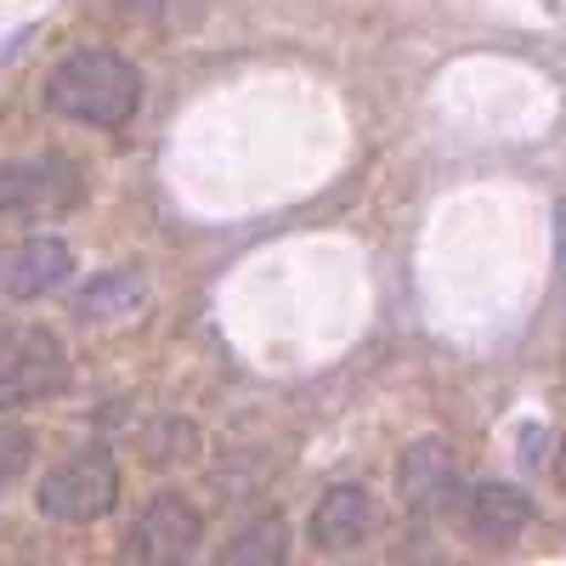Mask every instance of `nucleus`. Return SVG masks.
Listing matches in <instances>:
<instances>
[{"mask_svg":"<svg viewBox=\"0 0 566 566\" xmlns=\"http://www.w3.org/2000/svg\"><path fill=\"white\" fill-rule=\"evenodd\" d=\"M45 108L74 125L119 130L142 108V74H136V63L108 52V45H80V52H69L45 74Z\"/></svg>","mask_w":566,"mask_h":566,"instance_id":"f257e3e1","label":"nucleus"},{"mask_svg":"<svg viewBox=\"0 0 566 566\" xmlns=\"http://www.w3.org/2000/svg\"><path fill=\"white\" fill-rule=\"evenodd\" d=\"M69 391V352L52 328H12L0 335V413L52 402Z\"/></svg>","mask_w":566,"mask_h":566,"instance_id":"7ed1b4c3","label":"nucleus"},{"mask_svg":"<svg viewBox=\"0 0 566 566\" xmlns=\"http://www.w3.org/2000/svg\"><path fill=\"white\" fill-rule=\"evenodd\" d=\"M283 560H290V527H283V515H255L216 555V566H283Z\"/></svg>","mask_w":566,"mask_h":566,"instance_id":"9b49d317","label":"nucleus"},{"mask_svg":"<svg viewBox=\"0 0 566 566\" xmlns=\"http://www.w3.org/2000/svg\"><path fill=\"white\" fill-rule=\"evenodd\" d=\"M85 199V170L63 154H29L0 165V210L7 216H63Z\"/></svg>","mask_w":566,"mask_h":566,"instance_id":"20e7f679","label":"nucleus"},{"mask_svg":"<svg viewBox=\"0 0 566 566\" xmlns=\"http://www.w3.org/2000/svg\"><path fill=\"white\" fill-rule=\"evenodd\" d=\"M114 504H119V464L103 442L63 453L34 488V510L45 515V522H63V527L103 522Z\"/></svg>","mask_w":566,"mask_h":566,"instance_id":"f03ea898","label":"nucleus"},{"mask_svg":"<svg viewBox=\"0 0 566 566\" xmlns=\"http://www.w3.org/2000/svg\"><path fill=\"white\" fill-rule=\"evenodd\" d=\"M555 482H560V493H566V437H560V448H555Z\"/></svg>","mask_w":566,"mask_h":566,"instance_id":"ddd939ff","label":"nucleus"},{"mask_svg":"<svg viewBox=\"0 0 566 566\" xmlns=\"http://www.w3.org/2000/svg\"><path fill=\"white\" fill-rule=\"evenodd\" d=\"M148 301V272L142 266H114L103 277H91V290L74 295V317L80 323H108V317H130Z\"/></svg>","mask_w":566,"mask_h":566,"instance_id":"9d476101","label":"nucleus"},{"mask_svg":"<svg viewBox=\"0 0 566 566\" xmlns=\"http://www.w3.org/2000/svg\"><path fill=\"white\" fill-rule=\"evenodd\" d=\"M205 544V515L181 493H154L130 527V555L142 566H193Z\"/></svg>","mask_w":566,"mask_h":566,"instance_id":"39448f33","label":"nucleus"},{"mask_svg":"<svg viewBox=\"0 0 566 566\" xmlns=\"http://www.w3.org/2000/svg\"><path fill=\"white\" fill-rule=\"evenodd\" d=\"M533 527V499L510 482H488L464 499V533L476 544H515Z\"/></svg>","mask_w":566,"mask_h":566,"instance_id":"1a4fd4ad","label":"nucleus"},{"mask_svg":"<svg viewBox=\"0 0 566 566\" xmlns=\"http://www.w3.org/2000/svg\"><path fill=\"white\" fill-rule=\"evenodd\" d=\"M374 533H380V499H374L363 482H335L312 510V544L323 555L363 549Z\"/></svg>","mask_w":566,"mask_h":566,"instance_id":"423d86ee","label":"nucleus"},{"mask_svg":"<svg viewBox=\"0 0 566 566\" xmlns=\"http://www.w3.org/2000/svg\"><path fill=\"white\" fill-rule=\"evenodd\" d=\"M397 493L408 499V510H424V515L448 510L459 499V464H453L448 442H437V437L413 442L397 464Z\"/></svg>","mask_w":566,"mask_h":566,"instance_id":"6e6552de","label":"nucleus"},{"mask_svg":"<svg viewBox=\"0 0 566 566\" xmlns=\"http://www.w3.org/2000/svg\"><path fill=\"white\" fill-rule=\"evenodd\" d=\"M74 272V250L63 239H23L0 250V301L57 295Z\"/></svg>","mask_w":566,"mask_h":566,"instance_id":"0eeeda50","label":"nucleus"},{"mask_svg":"<svg viewBox=\"0 0 566 566\" xmlns=\"http://www.w3.org/2000/svg\"><path fill=\"white\" fill-rule=\"evenodd\" d=\"M29 459H34V437L23 431V424H7V419H0V482L23 476Z\"/></svg>","mask_w":566,"mask_h":566,"instance_id":"f8f14e48","label":"nucleus"}]
</instances>
